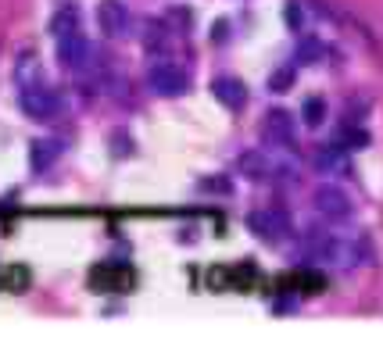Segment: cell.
Instances as JSON below:
<instances>
[{"label":"cell","instance_id":"cell-1","mask_svg":"<svg viewBox=\"0 0 383 361\" xmlns=\"http://www.w3.org/2000/svg\"><path fill=\"white\" fill-rule=\"evenodd\" d=\"M147 86L158 97H183L190 90V76L176 61H154L147 69Z\"/></svg>","mask_w":383,"mask_h":361},{"label":"cell","instance_id":"cell-2","mask_svg":"<svg viewBox=\"0 0 383 361\" xmlns=\"http://www.w3.org/2000/svg\"><path fill=\"white\" fill-rule=\"evenodd\" d=\"M22 111L29 114V118H36V122H54V118L61 114V100H58V93H50L47 86H40V83H29V86H22Z\"/></svg>","mask_w":383,"mask_h":361},{"label":"cell","instance_id":"cell-3","mask_svg":"<svg viewBox=\"0 0 383 361\" xmlns=\"http://www.w3.org/2000/svg\"><path fill=\"white\" fill-rule=\"evenodd\" d=\"M261 133L269 143H276V147H287L294 150L297 147V133H294V114L283 111V107H272L265 114V122H261Z\"/></svg>","mask_w":383,"mask_h":361},{"label":"cell","instance_id":"cell-4","mask_svg":"<svg viewBox=\"0 0 383 361\" xmlns=\"http://www.w3.org/2000/svg\"><path fill=\"white\" fill-rule=\"evenodd\" d=\"M237 172H244L251 183H272V179H287V168L272 165L261 150H244L237 161Z\"/></svg>","mask_w":383,"mask_h":361},{"label":"cell","instance_id":"cell-5","mask_svg":"<svg viewBox=\"0 0 383 361\" xmlns=\"http://www.w3.org/2000/svg\"><path fill=\"white\" fill-rule=\"evenodd\" d=\"M247 225H251V232H254L258 239H265V244H280V239L287 236V229H290L287 215H283V211H272V208L254 211V215L247 218Z\"/></svg>","mask_w":383,"mask_h":361},{"label":"cell","instance_id":"cell-6","mask_svg":"<svg viewBox=\"0 0 383 361\" xmlns=\"http://www.w3.org/2000/svg\"><path fill=\"white\" fill-rule=\"evenodd\" d=\"M97 25L104 36H126L129 32V8L122 0H100L97 4Z\"/></svg>","mask_w":383,"mask_h":361},{"label":"cell","instance_id":"cell-7","mask_svg":"<svg viewBox=\"0 0 383 361\" xmlns=\"http://www.w3.org/2000/svg\"><path fill=\"white\" fill-rule=\"evenodd\" d=\"M315 211L330 222H344V218H351V201L337 187H319L315 190Z\"/></svg>","mask_w":383,"mask_h":361},{"label":"cell","instance_id":"cell-8","mask_svg":"<svg viewBox=\"0 0 383 361\" xmlns=\"http://www.w3.org/2000/svg\"><path fill=\"white\" fill-rule=\"evenodd\" d=\"M58 61H61V69H69V72L86 69L90 47H86V36H83V32H72V36H61V40H58Z\"/></svg>","mask_w":383,"mask_h":361},{"label":"cell","instance_id":"cell-9","mask_svg":"<svg viewBox=\"0 0 383 361\" xmlns=\"http://www.w3.org/2000/svg\"><path fill=\"white\" fill-rule=\"evenodd\" d=\"M211 93L218 97V104L230 107V111H244V107H247V90H244V83L233 79V76H218V79L211 83Z\"/></svg>","mask_w":383,"mask_h":361},{"label":"cell","instance_id":"cell-10","mask_svg":"<svg viewBox=\"0 0 383 361\" xmlns=\"http://www.w3.org/2000/svg\"><path fill=\"white\" fill-rule=\"evenodd\" d=\"M58 158H61V143H58V140H36L33 150H29V165H33V172H47Z\"/></svg>","mask_w":383,"mask_h":361},{"label":"cell","instance_id":"cell-11","mask_svg":"<svg viewBox=\"0 0 383 361\" xmlns=\"http://www.w3.org/2000/svg\"><path fill=\"white\" fill-rule=\"evenodd\" d=\"M72 32H83V18H79V8L65 4L58 15H54V36H72Z\"/></svg>","mask_w":383,"mask_h":361},{"label":"cell","instance_id":"cell-12","mask_svg":"<svg viewBox=\"0 0 383 361\" xmlns=\"http://www.w3.org/2000/svg\"><path fill=\"white\" fill-rule=\"evenodd\" d=\"M143 47H147L151 54H165V47H169V29L161 25V22H151L147 32H143Z\"/></svg>","mask_w":383,"mask_h":361},{"label":"cell","instance_id":"cell-13","mask_svg":"<svg viewBox=\"0 0 383 361\" xmlns=\"http://www.w3.org/2000/svg\"><path fill=\"white\" fill-rule=\"evenodd\" d=\"M301 114H305V126H322V118H326V100L322 97H308L305 100V107H301Z\"/></svg>","mask_w":383,"mask_h":361},{"label":"cell","instance_id":"cell-14","mask_svg":"<svg viewBox=\"0 0 383 361\" xmlns=\"http://www.w3.org/2000/svg\"><path fill=\"white\" fill-rule=\"evenodd\" d=\"M319 54H322V43H319V40H305V43L297 47L301 65H312V61H319Z\"/></svg>","mask_w":383,"mask_h":361},{"label":"cell","instance_id":"cell-15","mask_svg":"<svg viewBox=\"0 0 383 361\" xmlns=\"http://www.w3.org/2000/svg\"><path fill=\"white\" fill-rule=\"evenodd\" d=\"M269 86L276 90V93H283V90H290L294 86V69H280V72H272V79H269Z\"/></svg>","mask_w":383,"mask_h":361},{"label":"cell","instance_id":"cell-16","mask_svg":"<svg viewBox=\"0 0 383 361\" xmlns=\"http://www.w3.org/2000/svg\"><path fill=\"white\" fill-rule=\"evenodd\" d=\"M112 143H115V154H129V150H133L126 133H115V136H112Z\"/></svg>","mask_w":383,"mask_h":361},{"label":"cell","instance_id":"cell-17","mask_svg":"<svg viewBox=\"0 0 383 361\" xmlns=\"http://www.w3.org/2000/svg\"><path fill=\"white\" fill-rule=\"evenodd\" d=\"M287 22H294V25H301V11H297V8H287Z\"/></svg>","mask_w":383,"mask_h":361}]
</instances>
